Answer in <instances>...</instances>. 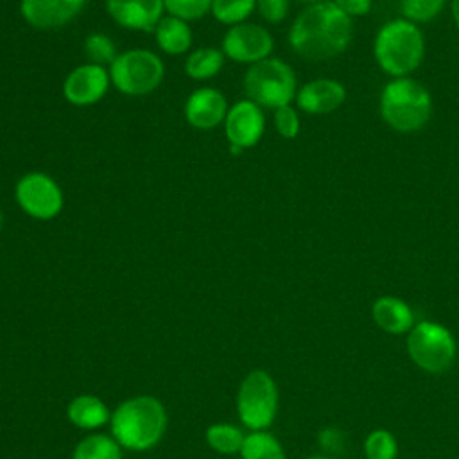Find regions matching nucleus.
Wrapping results in <instances>:
<instances>
[{"label":"nucleus","mask_w":459,"mask_h":459,"mask_svg":"<svg viewBox=\"0 0 459 459\" xmlns=\"http://www.w3.org/2000/svg\"><path fill=\"white\" fill-rule=\"evenodd\" d=\"M165 75L161 57L147 48H131L117 56L109 66L113 86L129 97H142L154 91Z\"/></svg>","instance_id":"obj_7"},{"label":"nucleus","mask_w":459,"mask_h":459,"mask_svg":"<svg viewBox=\"0 0 459 459\" xmlns=\"http://www.w3.org/2000/svg\"><path fill=\"white\" fill-rule=\"evenodd\" d=\"M351 39V20L333 2L307 5L289 30L294 52L310 61H323L346 50Z\"/></svg>","instance_id":"obj_1"},{"label":"nucleus","mask_w":459,"mask_h":459,"mask_svg":"<svg viewBox=\"0 0 459 459\" xmlns=\"http://www.w3.org/2000/svg\"><path fill=\"white\" fill-rule=\"evenodd\" d=\"M109 82L111 77L106 66L86 63L66 75L63 95L74 106H91L108 93Z\"/></svg>","instance_id":"obj_11"},{"label":"nucleus","mask_w":459,"mask_h":459,"mask_svg":"<svg viewBox=\"0 0 459 459\" xmlns=\"http://www.w3.org/2000/svg\"><path fill=\"white\" fill-rule=\"evenodd\" d=\"M14 197L18 206L32 219L50 221L57 217L65 204V195L57 181L45 172L23 174L16 186Z\"/></svg>","instance_id":"obj_9"},{"label":"nucleus","mask_w":459,"mask_h":459,"mask_svg":"<svg viewBox=\"0 0 459 459\" xmlns=\"http://www.w3.org/2000/svg\"><path fill=\"white\" fill-rule=\"evenodd\" d=\"M84 54L90 63L100 66H111V63L118 56L113 39L102 32L88 34V38L84 39Z\"/></svg>","instance_id":"obj_26"},{"label":"nucleus","mask_w":459,"mask_h":459,"mask_svg":"<svg viewBox=\"0 0 459 459\" xmlns=\"http://www.w3.org/2000/svg\"><path fill=\"white\" fill-rule=\"evenodd\" d=\"M68 420L79 429H99L111 420L106 403L93 394H79L66 407Z\"/></svg>","instance_id":"obj_18"},{"label":"nucleus","mask_w":459,"mask_h":459,"mask_svg":"<svg viewBox=\"0 0 459 459\" xmlns=\"http://www.w3.org/2000/svg\"><path fill=\"white\" fill-rule=\"evenodd\" d=\"M156 43L160 50L169 56H179L192 47V29L188 22L176 16H163L154 29Z\"/></svg>","instance_id":"obj_19"},{"label":"nucleus","mask_w":459,"mask_h":459,"mask_svg":"<svg viewBox=\"0 0 459 459\" xmlns=\"http://www.w3.org/2000/svg\"><path fill=\"white\" fill-rule=\"evenodd\" d=\"M244 434L240 429L230 423H215L206 429V443L210 448H213L219 454H237L242 448Z\"/></svg>","instance_id":"obj_23"},{"label":"nucleus","mask_w":459,"mask_h":459,"mask_svg":"<svg viewBox=\"0 0 459 459\" xmlns=\"http://www.w3.org/2000/svg\"><path fill=\"white\" fill-rule=\"evenodd\" d=\"M380 113L387 126L396 131H418L432 115L430 93L414 79L398 77L382 90Z\"/></svg>","instance_id":"obj_4"},{"label":"nucleus","mask_w":459,"mask_h":459,"mask_svg":"<svg viewBox=\"0 0 459 459\" xmlns=\"http://www.w3.org/2000/svg\"><path fill=\"white\" fill-rule=\"evenodd\" d=\"M240 455L242 459H287L280 441L265 430H253L247 434L244 437Z\"/></svg>","instance_id":"obj_21"},{"label":"nucleus","mask_w":459,"mask_h":459,"mask_svg":"<svg viewBox=\"0 0 459 459\" xmlns=\"http://www.w3.org/2000/svg\"><path fill=\"white\" fill-rule=\"evenodd\" d=\"M165 11L185 22H194L212 13V0H163Z\"/></svg>","instance_id":"obj_27"},{"label":"nucleus","mask_w":459,"mask_h":459,"mask_svg":"<svg viewBox=\"0 0 459 459\" xmlns=\"http://www.w3.org/2000/svg\"><path fill=\"white\" fill-rule=\"evenodd\" d=\"M298 2H303L307 5H314V4H321V2H326V0H298Z\"/></svg>","instance_id":"obj_35"},{"label":"nucleus","mask_w":459,"mask_h":459,"mask_svg":"<svg viewBox=\"0 0 459 459\" xmlns=\"http://www.w3.org/2000/svg\"><path fill=\"white\" fill-rule=\"evenodd\" d=\"M244 90L247 99L260 108L278 109L296 97V75L285 61L265 57L249 65L244 75Z\"/></svg>","instance_id":"obj_5"},{"label":"nucleus","mask_w":459,"mask_h":459,"mask_svg":"<svg viewBox=\"0 0 459 459\" xmlns=\"http://www.w3.org/2000/svg\"><path fill=\"white\" fill-rule=\"evenodd\" d=\"M373 321L380 330L391 335L409 333L414 323L412 308L400 298L394 296H382L371 307Z\"/></svg>","instance_id":"obj_17"},{"label":"nucleus","mask_w":459,"mask_h":459,"mask_svg":"<svg viewBox=\"0 0 459 459\" xmlns=\"http://www.w3.org/2000/svg\"><path fill=\"white\" fill-rule=\"evenodd\" d=\"M106 11L124 29L154 30L163 18V0H106Z\"/></svg>","instance_id":"obj_14"},{"label":"nucleus","mask_w":459,"mask_h":459,"mask_svg":"<svg viewBox=\"0 0 459 459\" xmlns=\"http://www.w3.org/2000/svg\"><path fill=\"white\" fill-rule=\"evenodd\" d=\"M333 4L348 16H362L371 9V0H333Z\"/></svg>","instance_id":"obj_32"},{"label":"nucleus","mask_w":459,"mask_h":459,"mask_svg":"<svg viewBox=\"0 0 459 459\" xmlns=\"http://www.w3.org/2000/svg\"><path fill=\"white\" fill-rule=\"evenodd\" d=\"M425 52V41L416 23L409 20H393L385 23L375 39V59L380 68L394 77H405L414 72Z\"/></svg>","instance_id":"obj_3"},{"label":"nucleus","mask_w":459,"mask_h":459,"mask_svg":"<svg viewBox=\"0 0 459 459\" xmlns=\"http://www.w3.org/2000/svg\"><path fill=\"white\" fill-rule=\"evenodd\" d=\"M228 100L217 88H197L185 102V118L192 127L213 129L226 120Z\"/></svg>","instance_id":"obj_15"},{"label":"nucleus","mask_w":459,"mask_h":459,"mask_svg":"<svg viewBox=\"0 0 459 459\" xmlns=\"http://www.w3.org/2000/svg\"><path fill=\"white\" fill-rule=\"evenodd\" d=\"M86 2L88 0H22L20 11L30 27L50 30L70 23L84 9Z\"/></svg>","instance_id":"obj_13"},{"label":"nucleus","mask_w":459,"mask_h":459,"mask_svg":"<svg viewBox=\"0 0 459 459\" xmlns=\"http://www.w3.org/2000/svg\"><path fill=\"white\" fill-rule=\"evenodd\" d=\"M305 459H332V457L326 455V454H312V455H308Z\"/></svg>","instance_id":"obj_34"},{"label":"nucleus","mask_w":459,"mask_h":459,"mask_svg":"<svg viewBox=\"0 0 459 459\" xmlns=\"http://www.w3.org/2000/svg\"><path fill=\"white\" fill-rule=\"evenodd\" d=\"M224 66V54L213 47H201L188 54L185 61V74L195 81L215 77Z\"/></svg>","instance_id":"obj_20"},{"label":"nucleus","mask_w":459,"mask_h":459,"mask_svg":"<svg viewBox=\"0 0 459 459\" xmlns=\"http://www.w3.org/2000/svg\"><path fill=\"white\" fill-rule=\"evenodd\" d=\"M274 41L269 30L256 23H238L226 30L222 38V54L237 63L255 65L273 52Z\"/></svg>","instance_id":"obj_10"},{"label":"nucleus","mask_w":459,"mask_h":459,"mask_svg":"<svg viewBox=\"0 0 459 459\" xmlns=\"http://www.w3.org/2000/svg\"><path fill=\"white\" fill-rule=\"evenodd\" d=\"M256 9V0H212V14L224 25L244 23Z\"/></svg>","instance_id":"obj_24"},{"label":"nucleus","mask_w":459,"mask_h":459,"mask_svg":"<svg viewBox=\"0 0 459 459\" xmlns=\"http://www.w3.org/2000/svg\"><path fill=\"white\" fill-rule=\"evenodd\" d=\"M111 432L122 448L143 452L158 445L165 434L167 412L154 396H134L111 414Z\"/></svg>","instance_id":"obj_2"},{"label":"nucleus","mask_w":459,"mask_h":459,"mask_svg":"<svg viewBox=\"0 0 459 459\" xmlns=\"http://www.w3.org/2000/svg\"><path fill=\"white\" fill-rule=\"evenodd\" d=\"M260 16L269 23H280L289 13V0H256Z\"/></svg>","instance_id":"obj_30"},{"label":"nucleus","mask_w":459,"mask_h":459,"mask_svg":"<svg viewBox=\"0 0 459 459\" xmlns=\"http://www.w3.org/2000/svg\"><path fill=\"white\" fill-rule=\"evenodd\" d=\"M445 2L446 0H400V9L409 22L425 23L441 13Z\"/></svg>","instance_id":"obj_28"},{"label":"nucleus","mask_w":459,"mask_h":459,"mask_svg":"<svg viewBox=\"0 0 459 459\" xmlns=\"http://www.w3.org/2000/svg\"><path fill=\"white\" fill-rule=\"evenodd\" d=\"M2 228H4V213L0 212V230H2Z\"/></svg>","instance_id":"obj_36"},{"label":"nucleus","mask_w":459,"mask_h":459,"mask_svg":"<svg viewBox=\"0 0 459 459\" xmlns=\"http://www.w3.org/2000/svg\"><path fill=\"white\" fill-rule=\"evenodd\" d=\"M264 129L265 118L258 104L249 99H242L230 106L224 120V131L230 145H235L242 151L253 147L260 142Z\"/></svg>","instance_id":"obj_12"},{"label":"nucleus","mask_w":459,"mask_h":459,"mask_svg":"<svg viewBox=\"0 0 459 459\" xmlns=\"http://www.w3.org/2000/svg\"><path fill=\"white\" fill-rule=\"evenodd\" d=\"M274 127L287 140H292L298 136L299 118H298L296 109L290 108V104L274 109Z\"/></svg>","instance_id":"obj_29"},{"label":"nucleus","mask_w":459,"mask_h":459,"mask_svg":"<svg viewBox=\"0 0 459 459\" xmlns=\"http://www.w3.org/2000/svg\"><path fill=\"white\" fill-rule=\"evenodd\" d=\"M319 445H321L323 452L332 457L333 454L342 452V448H344V434L339 429H333V427L323 429L319 432Z\"/></svg>","instance_id":"obj_31"},{"label":"nucleus","mask_w":459,"mask_h":459,"mask_svg":"<svg viewBox=\"0 0 459 459\" xmlns=\"http://www.w3.org/2000/svg\"><path fill=\"white\" fill-rule=\"evenodd\" d=\"M411 360L427 373H446L457 357V342L452 332L436 321H420L407 333Z\"/></svg>","instance_id":"obj_6"},{"label":"nucleus","mask_w":459,"mask_h":459,"mask_svg":"<svg viewBox=\"0 0 459 459\" xmlns=\"http://www.w3.org/2000/svg\"><path fill=\"white\" fill-rule=\"evenodd\" d=\"M237 412L251 430H265L278 412V387L264 369H253L242 380L237 393Z\"/></svg>","instance_id":"obj_8"},{"label":"nucleus","mask_w":459,"mask_h":459,"mask_svg":"<svg viewBox=\"0 0 459 459\" xmlns=\"http://www.w3.org/2000/svg\"><path fill=\"white\" fill-rule=\"evenodd\" d=\"M366 459H396L398 443L396 437L385 429L371 430L364 439Z\"/></svg>","instance_id":"obj_25"},{"label":"nucleus","mask_w":459,"mask_h":459,"mask_svg":"<svg viewBox=\"0 0 459 459\" xmlns=\"http://www.w3.org/2000/svg\"><path fill=\"white\" fill-rule=\"evenodd\" d=\"M452 16L459 27V0H452Z\"/></svg>","instance_id":"obj_33"},{"label":"nucleus","mask_w":459,"mask_h":459,"mask_svg":"<svg viewBox=\"0 0 459 459\" xmlns=\"http://www.w3.org/2000/svg\"><path fill=\"white\" fill-rule=\"evenodd\" d=\"M72 459H122V446L115 437L91 434L77 443Z\"/></svg>","instance_id":"obj_22"},{"label":"nucleus","mask_w":459,"mask_h":459,"mask_svg":"<svg viewBox=\"0 0 459 459\" xmlns=\"http://www.w3.org/2000/svg\"><path fill=\"white\" fill-rule=\"evenodd\" d=\"M346 99V90L333 79H314L301 86L296 93V104L310 115H325L335 111Z\"/></svg>","instance_id":"obj_16"}]
</instances>
